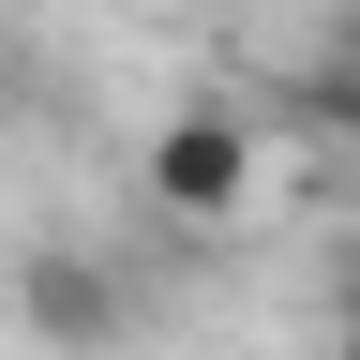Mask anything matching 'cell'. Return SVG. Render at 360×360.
Segmentation results:
<instances>
[{
  "instance_id": "obj_1",
  "label": "cell",
  "mask_w": 360,
  "mask_h": 360,
  "mask_svg": "<svg viewBox=\"0 0 360 360\" xmlns=\"http://www.w3.org/2000/svg\"><path fill=\"white\" fill-rule=\"evenodd\" d=\"M150 210L165 225H240L255 210V120L240 105H180L150 135Z\"/></svg>"
},
{
  "instance_id": "obj_2",
  "label": "cell",
  "mask_w": 360,
  "mask_h": 360,
  "mask_svg": "<svg viewBox=\"0 0 360 360\" xmlns=\"http://www.w3.org/2000/svg\"><path fill=\"white\" fill-rule=\"evenodd\" d=\"M15 315H30V345H60V360H105V345L135 330V285H120L105 255H60V240H45V255L15 270Z\"/></svg>"
},
{
  "instance_id": "obj_3",
  "label": "cell",
  "mask_w": 360,
  "mask_h": 360,
  "mask_svg": "<svg viewBox=\"0 0 360 360\" xmlns=\"http://www.w3.org/2000/svg\"><path fill=\"white\" fill-rule=\"evenodd\" d=\"M270 120H285L300 150L360 165V60H330V45H315V60H285V75H270Z\"/></svg>"
},
{
  "instance_id": "obj_4",
  "label": "cell",
  "mask_w": 360,
  "mask_h": 360,
  "mask_svg": "<svg viewBox=\"0 0 360 360\" xmlns=\"http://www.w3.org/2000/svg\"><path fill=\"white\" fill-rule=\"evenodd\" d=\"M330 60H360V0H345V15H330Z\"/></svg>"
},
{
  "instance_id": "obj_5",
  "label": "cell",
  "mask_w": 360,
  "mask_h": 360,
  "mask_svg": "<svg viewBox=\"0 0 360 360\" xmlns=\"http://www.w3.org/2000/svg\"><path fill=\"white\" fill-rule=\"evenodd\" d=\"M330 360H360V315H345V330H330Z\"/></svg>"
}]
</instances>
